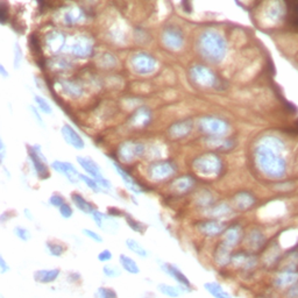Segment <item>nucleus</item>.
<instances>
[{
    "mask_svg": "<svg viewBox=\"0 0 298 298\" xmlns=\"http://www.w3.org/2000/svg\"><path fill=\"white\" fill-rule=\"evenodd\" d=\"M285 144L277 136L266 135L255 147V162L264 176L279 179L287 174V159L284 153Z\"/></svg>",
    "mask_w": 298,
    "mask_h": 298,
    "instance_id": "1",
    "label": "nucleus"
},
{
    "mask_svg": "<svg viewBox=\"0 0 298 298\" xmlns=\"http://www.w3.org/2000/svg\"><path fill=\"white\" fill-rule=\"evenodd\" d=\"M198 49L200 55L209 62L219 63L226 55L227 44L225 39L218 32L208 29L199 36Z\"/></svg>",
    "mask_w": 298,
    "mask_h": 298,
    "instance_id": "2",
    "label": "nucleus"
},
{
    "mask_svg": "<svg viewBox=\"0 0 298 298\" xmlns=\"http://www.w3.org/2000/svg\"><path fill=\"white\" fill-rule=\"evenodd\" d=\"M194 171L204 177H215L223 171V161L215 153H205L196 157L192 162Z\"/></svg>",
    "mask_w": 298,
    "mask_h": 298,
    "instance_id": "3",
    "label": "nucleus"
},
{
    "mask_svg": "<svg viewBox=\"0 0 298 298\" xmlns=\"http://www.w3.org/2000/svg\"><path fill=\"white\" fill-rule=\"evenodd\" d=\"M77 163L84 169V171L86 172L87 175L91 176L92 178H95L96 181L98 182V184L102 187L104 192H111L112 189H113L111 182L103 176L99 164L97 163L95 160H92L89 156H77Z\"/></svg>",
    "mask_w": 298,
    "mask_h": 298,
    "instance_id": "4",
    "label": "nucleus"
},
{
    "mask_svg": "<svg viewBox=\"0 0 298 298\" xmlns=\"http://www.w3.org/2000/svg\"><path fill=\"white\" fill-rule=\"evenodd\" d=\"M199 129L211 138H225L230 130V124L221 118L210 115L200 119Z\"/></svg>",
    "mask_w": 298,
    "mask_h": 298,
    "instance_id": "5",
    "label": "nucleus"
},
{
    "mask_svg": "<svg viewBox=\"0 0 298 298\" xmlns=\"http://www.w3.org/2000/svg\"><path fill=\"white\" fill-rule=\"evenodd\" d=\"M28 156L36 176L40 179L49 178V168H48L47 160L42 153L40 146L34 145L28 147Z\"/></svg>",
    "mask_w": 298,
    "mask_h": 298,
    "instance_id": "6",
    "label": "nucleus"
},
{
    "mask_svg": "<svg viewBox=\"0 0 298 298\" xmlns=\"http://www.w3.org/2000/svg\"><path fill=\"white\" fill-rule=\"evenodd\" d=\"M176 166L171 161L161 160L148 167V176L155 182L166 181L175 175Z\"/></svg>",
    "mask_w": 298,
    "mask_h": 298,
    "instance_id": "7",
    "label": "nucleus"
},
{
    "mask_svg": "<svg viewBox=\"0 0 298 298\" xmlns=\"http://www.w3.org/2000/svg\"><path fill=\"white\" fill-rule=\"evenodd\" d=\"M146 147L144 144L141 142H135V141H125L119 146L118 149V155L124 162L129 163L133 161L142 157L145 155Z\"/></svg>",
    "mask_w": 298,
    "mask_h": 298,
    "instance_id": "8",
    "label": "nucleus"
},
{
    "mask_svg": "<svg viewBox=\"0 0 298 298\" xmlns=\"http://www.w3.org/2000/svg\"><path fill=\"white\" fill-rule=\"evenodd\" d=\"M190 77L193 83L203 87H212L217 85V76L208 66L194 65L190 69Z\"/></svg>",
    "mask_w": 298,
    "mask_h": 298,
    "instance_id": "9",
    "label": "nucleus"
},
{
    "mask_svg": "<svg viewBox=\"0 0 298 298\" xmlns=\"http://www.w3.org/2000/svg\"><path fill=\"white\" fill-rule=\"evenodd\" d=\"M130 64L135 70V72L140 75L153 74L157 66L154 57L147 53L135 54L130 60Z\"/></svg>",
    "mask_w": 298,
    "mask_h": 298,
    "instance_id": "10",
    "label": "nucleus"
},
{
    "mask_svg": "<svg viewBox=\"0 0 298 298\" xmlns=\"http://www.w3.org/2000/svg\"><path fill=\"white\" fill-rule=\"evenodd\" d=\"M161 270L168 275L169 277H171L174 281L177 283L179 287L183 289V291H191L192 289V285H191L190 279L188 278V276L182 272L181 269L178 268L177 266L175 264L169 263V262H161L160 263Z\"/></svg>",
    "mask_w": 298,
    "mask_h": 298,
    "instance_id": "11",
    "label": "nucleus"
},
{
    "mask_svg": "<svg viewBox=\"0 0 298 298\" xmlns=\"http://www.w3.org/2000/svg\"><path fill=\"white\" fill-rule=\"evenodd\" d=\"M163 44L171 50L181 49L184 43V35L178 27H168L162 34Z\"/></svg>",
    "mask_w": 298,
    "mask_h": 298,
    "instance_id": "12",
    "label": "nucleus"
},
{
    "mask_svg": "<svg viewBox=\"0 0 298 298\" xmlns=\"http://www.w3.org/2000/svg\"><path fill=\"white\" fill-rule=\"evenodd\" d=\"M197 229L203 235L209 238H215V236L223 235L224 231L226 230V224L219 219H209V220L202 221L198 224Z\"/></svg>",
    "mask_w": 298,
    "mask_h": 298,
    "instance_id": "13",
    "label": "nucleus"
},
{
    "mask_svg": "<svg viewBox=\"0 0 298 298\" xmlns=\"http://www.w3.org/2000/svg\"><path fill=\"white\" fill-rule=\"evenodd\" d=\"M69 50L76 57H89L93 51V43L86 36H77L69 45Z\"/></svg>",
    "mask_w": 298,
    "mask_h": 298,
    "instance_id": "14",
    "label": "nucleus"
},
{
    "mask_svg": "<svg viewBox=\"0 0 298 298\" xmlns=\"http://www.w3.org/2000/svg\"><path fill=\"white\" fill-rule=\"evenodd\" d=\"M50 167L53 168L55 171H57L59 174L63 175L64 177L68 179L71 184H77L80 179V172L77 171V169L75 168L70 162H63V161H54L51 162Z\"/></svg>",
    "mask_w": 298,
    "mask_h": 298,
    "instance_id": "15",
    "label": "nucleus"
},
{
    "mask_svg": "<svg viewBox=\"0 0 298 298\" xmlns=\"http://www.w3.org/2000/svg\"><path fill=\"white\" fill-rule=\"evenodd\" d=\"M91 218L96 223L97 227L105 232H115V230L118 229V223L113 215L103 213L99 210L96 209L95 212L91 214Z\"/></svg>",
    "mask_w": 298,
    "mask_h": 298,
    "instance_id": "16",
    "label": "nucleus"
},
{
    "mask_svg": "<svg viewBox=\"0 0 298 298\" xmlns=\"http://www.w3.org/2000/svg\"><path fill=\"white\" fill-rule=\"evenodd\" d=\"M111 164L113 166L115 172H117V174L120 176V178L123 179L125 187H126L127 189L130 191V192H133L134 194H140V193L145 192L144 187H142L140 183H138V182L133 178V176L129 175L126 170H124L123 168H121L119 164L115 163V162H111Z\"/></svg>",
    "mask_w": 298,
    "mask_h": 298,
    "instance_id": "17",
    "label": "nucleus"
},
{
    "mask_svg": "<svg viewBox=\"0 0 298 298\" xmlns=\"http://www.w3.org/2000/svg\"><path fill=\"white\" fill-rule=\"evenodd\" d=\"M61 133H62L63 139L69 146H71L72 148L77 149V150H82L85 147V142L82 136L78 134L77 130L74 127L70 126V125L65 124L63 125L62 128H61Z\"/></svg>",
    "mask_w": 298,
    "mask_h": 298,
    "instance_id": "18",
    "label": "nucleus"
},
{
    "mask_svg": "<svg viewBox=\"0 0 298 298\" xmlns=\"http://www.w3.org/2000/svg\"><path fill=\"white\" fill-rule=\"evenodd\" d=\"M231 263L233 264L235 268L249 270L253 269L257 264V258L252 253H246V252H239V253H234L232 255V261Z\"/></svg>",
    "mask_w": 298,
    "mask_h": 298,
    "instance_id": "19",
    "label": "nucleus"
},
{
    "mask_svg": "<svg viewBox=\"0 0 298 298\" xmlns=\"http://www.w3.org/2000/svg\"><path fill=\"white\" fill-rule=\"evenodd\" d=\"M242 235H244V231L240 225H231V226L226 227V230L223 233V242L230 248L236 247L241 241Z\"/></svg>",
    "mask_w": 298,
    "mask_h": 298,
    "instance_id": "20",
    "label": "nucleus"
},
{
    "mask_svg": "<svg viewBox=\"0 0 298 298\" xmlns=\"http://www.w3.org/2000/svg\"><path fill=\"white\" fill-rule=\"evenodd\" d=\"M232 248H230L229 246H226L223 241L219 242L215 246L213 251V262L217 264L218 267H226L229 266L232 261Z\"/></svg>",
    "mask_w": 298,
    "mask_h": 298,
    "instance_id": "21",
    "label": "nucleus"
},
{
    "mask_svg": "<svg viewBox=\"0 0 298 298\" xmlns=\"http://www.w3.org/2000/svg\"><path fill=\"white\" fill-rule=\"evenodd\" d=\"M192 130V121L191 120H182L178 123L172 124L169 127L168 133L169 136L174 140H181L187 138Z\"/></svg>",
    "mask_w": 298,
    "mask_h": 298,
    "instance_id": "22",
    "label": "nucleus"
},
{
    "mask_svg": "<svg viewBox=\"0 0 298 298\" xmlns=\"http://www.w3.org/2000/svg\"><path fill=\"white\" fill-rule=\"evenodd\" d=\"M233 206L239 211H247V210L252 209L256 203V198L253 193L247 192V191H241L238 192L232 199Z\"/></svg>",
    "mask_w": 298,
    "mask_h": 298,
    "instance_id": "23",
    "label": "nucleus"
},
{
    "mask_svg": "<svg viewBox=\"0 0 298 298\" xmlns=\"http://www.w3.org/2000/svg\"><path fill=\"white\" fill-rule=\"evenodd\" d=\"M298 282V272L296 269L285 268L276 276L275 285L277 288H290Z\"/></svg>",
    "mask_w": 298,
    "mask_h": 298,
    "instance_id": "24",
    "label": "nucleus"
},
{
    "mask_svg": "<svg viewBox=\"0 0 298 298\" xmlns=\"http://www.w3.org/2000/svg\"><path fill=\"white\" fill-rule=\"evenodd\" d=\"M245 241H246V246H247L249 251L256 252L260 251V249L264 246V244H266V236H264V234L261 232L260 230L254 229L249 231Z\"/></svg>",
    "mask_w": 298,
    "mask_h": 298,
    "instance_id": "25",
    "label": "nucleus"
},
{
    "mask_svg": "<svg viewBox=\"0 0 298 298\" xmlns=\"http://www.w3.org/2000/svg\"><path fill=\"white\" fill-rule=\"evenodd\" d=\"M61 270L60 268H53V269H40L36 270L33 274L34 281L40 284H50L56 281L60 277Z\"/></svg>",
    "mask_w": 298,
    "mask_h": 298,
    "instance_id": "26",
    "label": "nucleus"
},
{
    "mask_svg": "<svg viewBox=\"0 0 298 298\" xmlns=\"http://www.w3.org/2000/svg\"><path fill=\"white\" fill-rule=\"evenodd\" d=\"M151 113L147 107H140L134 112V114L130 118V126L134 128H144L150 123Z\"/></svg>",
    "mask_w": 298,
    "mask_h": 298,
    "instance_id": "27",
    "label": "nucleus"
},
{
    "mask_svg": "<svg viewBox=\"0 0 298 298\" xmlns=\"http://www.w3.org/2000/svg\"><path fill=\"white\" fill-rule=\"evenodd\" d=\"M194 187V179L191 176H181L174 179L171 183L172 190L178 194H185L192 190Z\"/></svg>",
    "mask_w": 298,
    "mask_h": 298,
    "instance_id": "28",
    "label": "nucleus"
},
{
    "mask_svg": "<svg viewBox=\"0 0 298 298\" xmlns=\"http://www.w3.org/2000/svg\"><path fill=\"white\" fill-rule=\"evenodd\" d=\"M206 212L212 219H224L230 217L233 213V208L227 203H219L217 205H212L206 209Z\"/></svg>",
    "mask_w": 298,
    "mask_h": 298,
    "instance_id": "29",
    "label": "nucleus"
},
{
    "mask_svg": "<svg viewBox=\"0 0 298 298\" xmlns=\"http://www.w3.org/2000/svg\"><path fill=\"white\" fill-rule=\"evenodd\" d=\"M70 198H71V202L75 205V208L77 209L80 212H82V213L91 215L93 212H95V210H96L95 206H93L92 204L89 202V200L85 199L81 193L72 192Z\"/></svg>",
    "mask_w": 298,
    "mask_h": 298,
    "instance_id": "30",
    "label": "nucleus"
},
{
    "mask_svg": "<svg viewBox=\"0 0 298 298\" xmlns=\"http://www.w3.org/2000/svg\"><path fill=\"white\" fill-rule=\"evenodd\" d=\"M65 43H66V39L62 33L54 32L48 35L47 38V44L53 53H59V51L63 50Z\"/></svg>",
    "mask_w": 298,
    "mask_h": 298,
    "instance_id": "31",
    "label": "nucleus"
},
{
    "mask_svg": "<svg viewBox=\"0 0 298 298\" xmlns=\"http://www.w3.org/2000/svg\"><path fill=\"white\" fill-rule=\"evenodd\" d=\"M204 289L213 298H233L232 295H231L229 291L225 290L223 285L215 281L204 283Z\"/></svg>",
    "mask_w": 298,
    "mask_h": 298,
    "instance_id": "32",
    "label": "nucleus"
},
{
    "mask_svg": "<svg viewBox=\"0 0 298 298\" xmlns=\"http://www.w3.org/2000/svg\"><path fill=\"white\" fill-rule=\"evenodd\" d=\"M119 263L125 272L132 274V275H138L140 274V267L136 263L134 258H132L126 254H120L119 256Z\"/></svg>",
    "mask_w": 298,
    "mask_h": 298,
    "instance_id": "33",
    "label": "nucleus"
},
{
    "mask_svg": "<svg viewBox=\"0 0 298 298\" xmlns=\"http://www.w3.org/2000/svg\"><path fill=\"white\" fill-rule=\"evenodd\" d=\"M157 289L163 296L169 297V298H179L183 294V289H182L179 285L175 287V285L171 284H167V283H160L157 284Z\"/></svg>",
    "mask_w": 298,
    "mask_h": 298,
    "instance_id": "34",
    "label": "nucleus"
},
{
    "mask_svg": "<svg viewBox=\"0 0 298 298\" xmlns=\"http://www.w3.org/2000/svg\"><path fill=\"white\" fill-rule=\"evenodd\" d=\"M125 245H126L127 249H128L129 252H132L133 254L138 255V256H140V257H148L149 252L144 247V246L140 244L139 241H136L135 239H133V238L126 239Z\"/></svg>",
    "mask_w": 298,
    "mask_h": 298,
    "instance_id": "35",
    "label": "nucleus"
},
{
    "mask_svg": "<svg viewBox=\"0 0 298 298\" xmlns=\"http://www.w3.org/2000/svg\"><path fill=\"white\" fill-rule=\"evenodd\" d=\"M45 251L50 256L54 257H60L65 253V247L60 242L55 241H47L45 242Z\"/></svg>",
    "mask_w": 298,
    "mask_h": 298,
    "instance_id": "36",
    "label": "nucleus"
},
{
    "mask_svg": "<svg viewBox=\"0 0 298 298\" xmlns=\"http://www.w3.org/2000/svg\"><path fill=\"white\" fill-rule=\"evenodd\" d=\"M125 220H126L127 226H128L130 230H133L136 233L145 234L146 231H147V226H146L144 223H141V221L136 220V219L133 218L132 215L126 214V215H125Z\"/></svg>",
    "mask_w": 298,
    "mask_h": 298,
    "instance_id": "37",
    "label": "nucleus"
},
{
    "mask_svg": "<svg viewBox=\"0 0 298 298\" xmlns=\"http://www.w3.org/2000/svg\"><path fill=\"white\" fill-rule=\"evenodd\" d=\"M209 144L212 147L218 148V149H231L234 147V142L231 139H225V138H211L209 139Z\"/></svg>",
    "mask_w": 298,
    "mask_h": 298,
    "instance_id": "38",
    "label": "nucleus"
},
{
    "mask_svg": "<svg viewBox=\"0 0 298 298\" xmlns=\"http://www.w3.org/2000/svg\"><path fill=\"white\" fill-rule=\"evenodd\" d=\"M80 179L82 182H83L85 185H86L87 188H89L91 191H92V192H95V193L104 192V191H103V189H102V187H100V185L98 184V182H97L95 178L91 177V176L81 174Z\"/></svg>",
    "mask_w": 298,
    "mask_h": 298,
    "instance_id": "39",
    "label": "nucleus"
},
{
    "mask_svg": "<svg viewBox=\"0 0 298 298\" xmlns=\"http://www.w3.org/2000/svg\"><path fill=\"white\" fill-rule=\"evenodd\" d=\"M62 86L65 92L68 93L69 96L74 97V98H78V97L82 96V89L77 84L71 83V82H63Z\"/></svg>",
    "mask_w": 298,
    "mask_h": 298,
    "instance_id": "40",
    "label": "nucleus"
},
{
    "mask_svg": "<svg viewBox=\"0 0 298 298\" xmlns=\"http://www.w3.org/2000/svg\"><path fill=\"white\" fill-rule=\"evenodd\" d=\"M95 298H118V294L113 288L99 287L95 293Z\"/></svg>",
    "mask_w": 298,
    "mask_h": 298,
    "instance_id": "41",
    "label": "nucleus"
},
{
    "mask_svg": "<svg viewBox=\"0 0 298 298\" xmlns=\"http://www.w3.org/2000/svg\"><path fill=\"white\" fill-rule=\"evenodd\" d=\"M103 273H104V275L106 277L108 278H117L119 277L121 275V268H119L118 266H115V264H105L104 267H103Z\"/></svg>",
    "mask_w": 298,
    "mask_h": 298,
    "instance_id": "42",
    "label": "nucleus"
},
{
    "mask_svg": "<svg viewBox=\"0 0 298 298\" xmlns=\"http://www.w3.org/2000/svg\"><path fill=\"white\" fill-rule=\"evenodd\" d=\"M13 233L18 239L21 240V241H23V242H28L29 240L32 239V233H30V231L27 230L26 227L15 226L13 230Z\"/></svg>",
    "mask_w": 298,
    "mask_h": 298,
    "instance_id": "43",
    "label": "nucleus"
},
{
    "mask_svg": "<svg viewBox=\"0 0 298 298\" xmlns=\"http://www.w3.org/2000/svg\"><path fill=\"white\" fill-rule=\"evenodd\" d=\"M197 202H198L199 206H202V208L209 209L212 206L213 198H212V194L209 191H203V193H200L198 198H197Z\"/></svg>",
    "mask_w": 298,
    "mask_h": 298,
    "instance_id": "44",
    "label": "nucleus"
},
{
    "mask_svg": "<svg viewBox=\"0 0 298 298\" xmlns=\"http://www.w3.org/2000/svg\"><path fill=\"white\" fill-rule=\"evenodd\" d=\"M35 102L36 104H38L39 107H40V109L43 113H47V114H51V112H53V108H51V106L49 103L47 102L44 98H42V97H35Z\"/></svg>",
    "mask_w": 298,
    "mask_h": 298,
    "instance_id": "45",
    "label": "nucleus"
},
{
    "mask_svg": "<svg viewBox=\"0 0 298 298\" xmlns=\"http://www.w3.org/2000/svg\"><path fill=\"white\" fill-rule=\"evenodd\" d=\"M64 203H65L64 197H63L62 194L59 193V192L53 193L50 196V198H49V204H50L51 206H53V208L60 209L61 206H62Z\"/></svg>",
    "mask_w": 298,
    "mask_h": 298,
    "instance_id": "46",
    "label": "nucleus"
},
{
    "mask_svg": "<svg viewBox=\"0 0 298 298\" xmlns=\"http://www.w3.org/2000/svg\"><path fill=\"white\" fill-rule=\"evenodd\" d=\"M61 217L63 219H70L74 215V209H72V206L70 205L69 203H64L62 206L59 209Z\"/></svg>",
    "mask_w": 298,
    "mask_h": 298,
    "instance_id": "47",
    "label": "nucleus"
},
{
    "mask_svg": "<svg viewBox=\"0 0 298 298\" xmlns=\"http://www.w3.org/2000/svg\"><path fill=\"white\" fill-rule=\"evenodd\" d=\"M82 232H83V234L85 236H86V238L92 240V241L96 242V244H102V242H103V236L100 235L99 233L95 232V231H92L90 229H84L83 231H82Z\"/></svg>",
    "mask_w": 298,
    "mask_h": 298,
    "instance_id": "48",
    "label": "nucleus"
},
{
    "mask_svg": "<svg viewBox=\"0 0 298 298\" xmlns=\"http://www.w3.org/2000/svg\"><path fill=\"white\" fill-rule=\"evenodd\" d=\"M80 18H81V12L78 11L77 8H75V10H71L66 13V15L64 17V21L66 23H75L80 20Z\"/></svg>",
    "mask_w": 298,
    "mask_h": 298,
    "instance_id": "49",
    "label": "nucleus"
},
{
    "mask_svg": "<svg viewBox=\"0 0 298 298\" xmlns=\"http://www.w3.org/2000/svg\"><path fill=\"white\" fill-rule=\"evenodd\" d=\"M97 257H98L99 262L107 263L112 260V257H113V254H112L111 251H108V249H103V251L100 252Z\"/></svg>",
    "mask_w": 298,
    "mask_h": 298,
    "instance_id": "50",
    "label": "nucleus"
},
{
    "mask_svg": "<svg viewBox=\"0 0 298 298\" xmlns=\"http://www.w3.org/2000/svg\"><path fill=\"white\" fill-rule=\"evenodd\" d=\"M14 54H15V57H14V68L17 69L18 66L20 65L21 59H22V57H21V49H20V47L18 44H15Z\"/></svg>",
    "mask_w": 298,
    "mask_h": 298,
    "instance_id": "51",
    "label": "nucleus"
},
{
    "mask_svg": "<svg viewBox=\"0 0 298 298\" xmlns=\"http://www.w3.org/2000/svg\"><path fill=\"white\" fill-rule=\"evenodd\" d=\"M11 270V267L8 266L7 262H6V260L4 258V256L2 255H0V273L4 275V274L8 273Z\"/></svg>",
    "mask_w": 298,
    "mask_h": 298,
    "instance_id": "52",
    "label": "nucleus"
},
{
    "mask_svg": "<svg viewBox=\"0 0 298 298\" xmlns=\"http://www.w3.org/2000/svg\"><path fill=\"white\" fill-rule=\"evenodd\" d=\"M288 297L289 298H298V282H296L293 287L289 288Z\"/></svg>",
    "mask_w": 298,
    "mask_h": 298,
    "instance_id": "53",
    "label": "nucleus"
},
{
    "mask_svg": "<svg viewBox=\"0 0 298 298\" xmlns=\"http://www.w3.org/2000/svg\"><path fill=\"white\" fill-rule=\"evenodd\" d=\"M30 109H32V113L34 114V118H35L36 123H38L39 125H40V126L43 127V126H44V125H43V121H42V118L40 117V114L38 113V111H36V108H35V107H33V106H30Z\"/></svg>",
    "mask_w": 298,
    "mask_h": 298,
    "instance_id": "54",
    "label": "nucleus"
},
{
    "mask_svg": "<svg viewBox=\"0 0 298 298\" xmlns=\"http://www.w3.org/2000/svg\"><path fill=\"white\" fill-rule=\"evenodd\" d=\"M5 154H6V148L4 141H0V161H4L5 159Z\"/></svg>",
    "mask_w": 298,
    "mask_h": 298,
    "instance_id": "55",
    "label": "nucleus"
},
{
    "mask_svg": "<svg viewBox=\"0 0 298 298\" xmlns=\"http://www.w3.org/2000/svg\"><path fill=\"white\" fill-rule=\"evenodd\" d=\"M81 278V275L78 273H70L68 275V279L69 282H76L77 279Z\"/></svg>",
    "mask_w": 298,
    "mask_h": 298,
    "instance_id": "56",
    "label": "nucleus"
},
{
    "mask_svg": "<svg viewBox=\"0 0 298 298\" xmlns=\"http://www.w3.org/2000/svg\"><path fill=\"white\" fill-rule=\"evenodd\" d=\"M23 213H25L26 219H28V220H33V214H32V212H30V210L25 209L23 210Z\"/></svg>",
    "mask_w": 298,
    "mask_h": 298,
    "instance_id": "57",
    "label": "nucleus"
},
{
    "mask_svg": "<svg viewBox=\"0 0 298 298\" xmlns=\"http://www.w3.org/2000/svg\"><path fill=\"white\" fill-rule=\"evenodd\" d=\"M0 70H1V74H2V76H4V77H7V72L5 71L4 66H2V65H0Z\"/></svg>",
    "mask_w": 298,
    "mask_h": 298,
    "instance_id": "58",
    "label": "nucleus"
}]
</instances>
